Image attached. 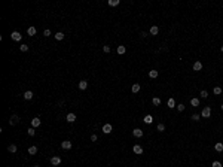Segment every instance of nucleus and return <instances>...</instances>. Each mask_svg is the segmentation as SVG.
Segmentation results:
<instances>
[{
	"mask_svg": "<svg viewBox=\"0 0 223 167\" xmlns=\"http://www.w3.org/2000/svg\"><path fill=\"white\" fill-rule=\"evenodd\" d=\"M103 51H104L106 54H109V52H110V46H107V45H104V46H103Z\"/></svg>",
	"mask_w": 223,
	"mask_h": 167,
	"instance_id": "f704fd0d",
	"label": "nucleus"
},
{
	"mask_svg": "<svg viewBox=\"0 0 223 167\" xmlns=\"http://www.w3.org/2000/svg\"><path fill=\"white\" fill-rule=\"evenodd\" d=\"M109 5H110V6H118L119 0H109Z\"/></svg>",
	"mask_w": 223,
	"mask_h": 167,
	"instance_id": "bb28decb",
	"label": "nucleus"
},
{
	"mask_svg": "<svg viewBox=\"0 0 223 167\" xmlns=\"http://www.w3.org/2000/svg\"><path fill=\"white\" fill-rule=\"evenodd\" d=\"M201 97H202V98H207V97H208V93L205 91V90H202V91H201Z\"/></svg>",
	"mask_w": 223,
	"mask_h": 167,
	"instance_id": "473e14b6",
	"label": "nucleus"
},
{
	"mask_svg": "<svg viewBox=\"0 0 223 167\" xmlns=\"http://www.w3.org/2000/svg\"><path fill=\"white\" fill-rule=\"evenodd\" d=\"M149 78H152V79L158 78V70H150V72H149Z\"/></svg>",
	"mask_w": 223,
	"mask_h": 167,
	"instance_id": "6ab92c4d",
	"label": "nucleus"
},
{
	"mask_svg": "<svg viewBox=\"0 0 223 167\" xmlns=\"http://www.w3.org/2000/svg\"><path fill=\"white\" fill-rule=\"evenodd\" d=\"M10 37H12L15 42H19L22 36H21V33H19V31H12V34H10Z\"/></svg>",
	"mask_w": 223,
	"mask_h": 167,
	"instance_id": "f03ea898",
	"label": "nucleus"
},
{
	"mask_svg": "<svg viewBox=\"0 0 223 167\" xmlns=\"http://www.w3.org/2000/svg\"><path fill=\"white\" fill-rule=\"evenodd\" d=\"M43 36H51V30H48V29H46V30L43 31Z\"/></svg>",
	"mask_w": 223,
	"mask_h": 167,
	"instance_id": "e433bc0d",
	"label": "nucleus"
},
{
	"mask_svg": "<svg viewBox=\"0 0 223 167\" xmlns=\"http://www.w3.org/2000/svg\"><path fill=\"white\" fill-rule=\"evenodd\" d=\"M36 27H28V30H27V33H28V36H34L36 34Z\"/></svg>",
	"mask_w": 223,
	"mask_h": 167,
	"instance_id": "4468645a",
	"label": "nucleus"
},
{
	"mask_svg": "<svg viewBox=\"0 0 223 167\" xmlns=\"http://www.w3.org/2000/svg\"><path fill=\"white\" fill-rule=\"evenodd\" d=\"M24 98L25 100H31L33 98V91H25L24 93Z\"/></svg>",
	"mask_w": 223,
	"mask_h": 167,
	"instance_id": "dca6fc26",
	"label": "nucleus"
},
{
	"mask_svg": "<svg viewBox=\"0 0 223 167\" xmlns=\"http://www.w3.org/2000/svg\"><path fill=\"white\" fill-rule=\"evenodd\" d=\"M55 39H57V40H63V39H64V33L63 31H58L57 34H55Z\"/></svg>",
	"mask_w": 223,
	"mask_h": 167,
	"instance_id": "412c9836",
	"label": "nucleus"
},
{
	"mask_svg": "<svg viewBox=\"0 0 223 167\" xmlns=\"http://www.w3.org/2000/svg\"><path fill=\"white\" fill-rule=\"evenodd\" d=\"M201 69H202V63H201V61H195V63H193V70L195 72H199Z\"/></svg>",
	"mask_w": 223,
	"mask_h": 167,
	"instance_id": "6e6552de",
	"label": "nucleus"
},
{
	"mask_svg": "<svg viewBox=\"0 0 223 167\" xmlns=\"http://www.w3.org/2000/svg\"><path fill=\"white\" fill-rule=\"evenodd\" d=\"M125 51H126V48L124 46V45H121V46H118V54H125Z\"/></svg>",
	"mask_w": 223,
	"mask_h": 167,
	"instance_id": "393cba45",
	"label": "nucleus"
},
{
	"mask_svg": "<svg viewBox=\"0 0 223 167\" xmlns=\"http://www.w3.org/2000/svg\"><path fill=\"white\" fill-rule=\"evenodd\" d=\"M19 49H21L22 52H27V51H28V45H21Z\"/></svg>",
	"mask_w": 223,
	"mask_h": 167,
	"instance_id": "c85d7f7f",
	"label": "nucleus"
},
{
	"mask_svg": "<svg viewBox=\"0 0 223 167\" xmlns=\"http://www.w3.org/2000/svg\"><path fill=\"white\" fill-rule=\"evenodd\" d=\"M214 149H216L217 152H222V151H223V143H220V142L216 143V145H214Z\"/></svg>",
	"mask_w": 223,
	"mask_h": 167,
	"instance_id": "f3484780",
	"label": "nucleus"
},
{
	"mask_svg": "<svg viewBox=\"0 0 223 167\" xmlns=\"http://www.w3.org/2000/svg\"><path fill=\"white\" fill-rule=\"evenodd\" d=\"M201 116H204V118H210L211 116V108H204L202 109V112H201Z\"/></svg>",
	"mask_w": 223,
	"mask_h": 167,
	"instance_id": "f257e3e1",
	"label": "nucleus"
},
{
	"mask_svg": "<svg viewBox=\"0 0 223 167\" xmlns=\"http://www.w3.org/2000/svg\"><path fill=\"white\" fill-rule=\"evenodd\" d=\"M177 110H178V112H183V110H185V104H181V103H180V104L177 106Z\"/></svg>",
	"mask_w": 223,
	"mask_h": 167,
	"instance_id": "72a5a7b5",
	"label": "nucleus"
},
{
	"mask_svg": "<svg viewBox=\"0 0 223 167\" xmlns=\"http://www.w3.org/2000/svg\"><path fill=\"white\" fill-rule=\"evenodd\" d=\"M88 88V82L86 81H80L79 82V90H86Z\"/></svg>",
	"mask_w": 223,
	"mask_h": 167,
	"instance_id": "ddd939ff",
	"label": "nucleus"
},
{
	"mask_svg": "<svg viewBox=\"0 0 223 167\" xmlns=\"http://www.w3.org/2000/svg\"><path fill=\"white\" fill-rule=\"evenodd\" d=\"M61 148L63 149H70L71 148V142L70 140H64L63 143H61Z\"/></svg>",
	"mask_w": 223,
	"mask_h": 167,
	"instance_id": "1a4fd4ad",
	"label": "nucleus"
},
{
	"mask_svg": "<svg viewBox=\"0 0 223 167\" xmlns=\"http://www.w3.org/2000/svg\"><path fill=\"white\" fill-rule=\"evenodd\" d=\"M167 104H168V108H176V100L174 98H168V102H167Z\"/></svg>",
	"mask_w": 223,
	"mask_h": 167,
	"instance_id": "2eb2a0df",
	"label": "nucleus"
},
{
	"mask_svg": "<svg viewBox=\"0 0 223 167\" xmlns=\"http://www.w3.org/2000/svg\"><path fill=\"white\" fill-rule=\"evenodd\" d=\"M27 133H28V136H34V134H36V131H34V128H33V127L27 130Z\"/></svg>",
	"mask_w": 223,
	"mask_h": 167,
	"instance_id": "c756f323",
	"label": "nucleus"
},
{
	"mask_svg": "<svg viewBox=\"0 0 223 167\" xmlns=\"http://www.w3.org/2000/svg\"><path fill=\"white\" fill-rule=\"evenodd\" d=\"M112 130H113V127H112L110 124H104V125H103V133H104V134H109V133H112Z\"/></svg>",
	"mask_w": 223,
	"mask_h": 167,
	"instance_id": "7ed1b4c3",
	"label": "nucleus"
},
{
	"mask_svg": "<svg viewBox=\"0 0 223 167\" xmlns=\"http://www.w3.org/2000/svg\"><path fill=\"white\" fill-rule=\"evenodd\" d=\"M67 121H69V122H74L76 121V115L74 113H69V115H67Z\"/></svg>",
	"mask_w": 223,
	"mask_h": 167,
	"instance_id": "a211bd4d",
	"label": "nucleus"
},
{
	"mask_svg": "<svg viewBox=\"0 0 223 167\" xmlns=\"http://www.w3.org/2000/svg\"><path fill=\"white\" fill-rule=\"evenodd\" d=\"M132 136H134V137H141V136H143V130L134 128V130H132Z\"/></svg>",
	"mask_w": 223,
	"mask_h": 167,
	"instance_id": "39448f33",
	"label": "nucleus"
},
{
	"mask_svg": "<svg viewBox=\"0 0 223 167\" xmlns=\"http://www.w3.org/2000/svg\"><path fill=\"white\" fill-rule=\"evenodd\" d=\"M141 37H147V33L146 31H141Z\"/></svg>",
	"mask_w": 223,
	"mask_h": 167,
	"instance_id": "58836bf2",
	"label": "nucleus"
},
{
	"mask_svg": "<svg viewBox=\"0 0 223 167\" xmlns=\"http://www.w3.org/2000/svg\"><path fill=\"white\" fill-rule=\"evenodd\" d=\"M143 121L146 122V124H152V122H153V116H152V115H146Z\"/></svg>",
	"mask_w": 223,
	"mask_h": 167,
	"instance_id": "9b49d317",
	"label": "nucleus"
},
{
	"mask_svg": "<svg viewBox=\"0 0 223 167\" xmlns=\"http://www.w3.org/2000/svg\"><path fill=\"white\" fill-rule=\"evenodd\" d=\"M152 103H153V106H159V104H161V98L159 97H153L152 98Z\"/></svg>",
	"mask_w": 223,
	"mask_h": 167,
	"instance_id": "aec40b11",
	"label": "nucleus"
},
{
	"mask_svg": "<svg viewBox=\"0 0 223 167\" xmlns=\"http://www.w3.org/2000/svg\"><path fill=\"white\" fill-rule=\"evenodd\" d=\"M156 128H158V131H165V125H164V124H158V127H156Z\"/></svg>",
	"mask_w": 223,
	"mask_h": 167,
	"instance_id": "7c9ffc66",
	"label": "nucleus"
},
{
	"mask_svg": "<svg viewBox=\"0 0 223 167\" xmlns=\"http://www.w3.org/2000/svg\"><path fill=\"white\" fill-rule=\"evenodd\" d=\"M220 49H222V52H223V46H222V48H220Z\"/></svg>",
	"mask_w": 223,
	"mask_h": 167,
	"instance_id": "ea45409f",
	"label": "nucleus"
},
{
	"mask_svg": "<svg viewBox=\"0 0 223 167\" xmlns=\"http://www.w3.org/2000/svg\"><path fill=\"white\" fill-rule=\"evenodd\" d=\"M213 93L216 94V96H219V94H222V88L220 87H216L214 90H213Z\"/></svg>",
	"mask_w": 223,
	"mask_h": 167,
	"instance_id": "cd10ccee",
	"label": "nucleus"
},
{
	"mask_svg": "<svg viewBox=\"0 0 223 167\" xmlns=\"http://www.w3.org/2000/svg\"><path fill=\"white\" fill-rule=\"evenodd\" d=\"M131 90H132V93H138V91H140V84H134Z\"/></svg>",
	"mask_w": 223,
	"mask_h": 167,
	"instance_id": "b1692460",
	"label": "nucleus"
},
{
	"mask_svg": "<svg viewBox=\"0 0 223 167\" xmlns=\"http://www.w3.org/2000/svg\"><path fill=\"white\" fill-rule=\"evenodd\" d=\"M158 33H159V27L158 25H152V27H150V34H152V36H156Z\"/></svg>",
	"mask_w": 223,
	"mask_h": 167,
	"instance_id": "0eeeda50",
	"label": "nucleus"
},
{
	"mask_svg": "<svg viewBox=\"0 0 223 167\" xmlns=\"http://www.w3.org/2000/svg\"><path fill=\"white\" fill-rule=\"evenodd\" d=\"M39 125H40V119H39V118H33L31 119V127H33V128H36V127H39Z\"/></svg>",
	"mask_w": 223,
	"mask_h": 167,
	"instance_id": "9d476101",
	"label": "nucleus"
},
{
	"mask_svg": "<svg viewBox=\"0 0 223 167\" xmlns=\"http://www.w3.org/2000/svg\"><path fill=\"white\" fill-rule=\"evenodd\" d=\"M211 167H223V166H222V163H220V161H214V163L211 164Z\"/></svg>",
	"mask_w": 223,
	"mask_h": 167,
	"instance_id": "2f4dec72",
	"label": "nucleus"
},
{
	"mask_svg": "<svg viewBox=\"0 0 223 167\" xmlns=\"http://www.w3.org/2000/svg\"><path fill=\"white\" fill-rule=\"evenodd\" d=\"M190 104H192V106H195V108L199 106V98H192V100H190Z\"/></svg>",
	"mask_w": 223,
	"mask_h": 167,
	"instance_id": "a878e982",
	"label": "nucleus"
},
{
	"mask_svg": "<svg viewBox=\"0 0 223 167\" xmlns=\"http://www.w3.org/2000/svg\"><path fill=\"white\" fill-rule=\"evenodd\" d=\"M132 151H134V154H137V155H141V154H143V148L140 146V145H134Z\"/></svg>",
	"mask_w": 223,
	"mask_h": 167,
	"instance_id": "20e7f679",
	"label": "nucleus"
},
{
	"mask_svg": "<svg viewBox=\"0 0 223 167\" xmlns=\"http://www.w3.org/2000/svg\"><path fill=\"white\" fill-rule=\"evenodd\" d=\"M28 154H30V155L37 154V148H36V146H30V148H28Z\"/></svg>",
	"mask_w": 223,
	"mask_h": 167,
	"instance_id": "4be33fe9",
	"label": "nucleus"
},
{
	"mask_svg": "<svg viewBox=\"0 0 223 167\" xmlns=\"http://www.w3.org/2000/svg\"><path fill=\"white\" fill-rule=\"evenodd\" d=\"M97 139H98V137H97V134H92V136H91V140H92V142H95Z\"/></svg>",
	"mask_w": 223,
	"mask_h": 167,
	"instance_id": "4c0bfd02",
	"label": "nucleus"
},
{
	"mask_svg": "<svg viewBox=\"0 0 223 167\" xmlns=\"http://www.w3.org/2000/svg\"><path fill=\"white\" fill-rule=\"evenodd\" d=\"M34 167H39V166H34Z\"/></svg>",
	"mask_w": 223,
	"mask_h": 167,
	"instance_id": "79ce46f5",
	"label": "nucleus"
},
{
	"mask_svg": "<svg viewBox=\"0 0 223 167\" xmlns=\"http://www.w3.org/2000/svg\"><path fill=\"white\" fill-rule=\"evenodd\" d=\"M51 164L52 166H60L61 164V158L60 157H52L51 158Z\"/></svg>",
	"mask_w": 223,
	"mask_h": 167,
	"instance_id": "423d86ee",
	"label": "nucleus"
},
{
	"mask_svg": "<svg viewBox=\"0 0 223 167\" xmlns=\"http://www.w3.org/2000/svg\"><path fill=\"white\" fill-rule=\"evenodd\" d=\"M192 119H193V121H199V115H198V113H193V115H192Z\"/></svg>",
	"mask_w": 223,
	"mask_h": 167,
	"instance_id": "c9c22d12",
	"label": "nucleus"
},
{
	"mask_svg": "<svg viewBox=\"0 0 223 167\" xmlns=\"http://www.w3.org/2000/svg\"><path fill=\"white\" fill-rule=\"evenodd\" d=\"M16 149H18V148H16V145H9V146H8V151L12 152V154L16 152Z\"/></svg>",
	"mask_w": 223,
	"mask_h": 167,
	"instance_id": "5701e85b",
	"label": "nucleus"
},
{
	"mask_svg": "<svg viewBox=\"0 0 223 167\" xmlns=\"http://www.w3.org/2000/svg\"><path fill=\"white\" fill-rule=\"evenodd\" d=\"M19 121V118H18V115H12V118H10V121H9V124L10 125H14V124H16V122Z\"/></svg>",
	"mask_w": 223,
	"mask_h": 167,
	"instance_id": "f8f14e48",
	"label": "nucleus"
},
{
	"mask_svg": "<svg viewBox=\"0 0 223 167\" xmlns=\"http://www.w3.org/2000/svg\"><path fill=\"white\" fill-rule=\"evenodd\" d=\"M222 110H223V104H222Z\"/></svg>",
	"mask_w": 223,
	"mask_h": 167,
	"instance_id": "a19ab883",
	"label": "nucleus"
}]
</instances>
